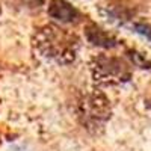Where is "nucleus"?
Masks as SVG:
<instances>
[{"label":"nucleus","mask_w":151,"mask_h":151,"mask_svg":"<svg viewBox=\"0 0 151 151\" xmlns=\"http://www.w3.org/2000/svg\"><path fill=\"white\" fill-rule=\"evenodd\" d=\"M35 45L44 58L58 64H71L77 56L79 38L60 26L48 24L35 33Z\"/></svg>","instance_id":"1"},{"label":"nucleus","mask_w":151,"mask_h":151,"mask_svg":"<svg viewBox=\"0 0 151 151\" xmlns=\"http://www.w3.org/2000/svg\"><path fill=\"white\" fill-rule=\"evenodd\" d=\"M107 101L97 94L85 95L79 103V115L83 119L86 127H97L100 122H103L109 115Z\"/></svg>","instance_id":"2"},{"label":"nucleus","mask_w":151,"mask_h":151,"mask_svg":"<svg viewBox=\"0 0 151 151\" xmlns=\"http://www.w3.org/2000/svg\"><path fill=\"white\" fill-rule=\"evenodd\" d=\"M92 73L94 77L98 82H113V80H121L124 77L125 67L121 64L119 59L115 58H106L100 56L94 60L92 64Z\"/></svg>","instance_id":"3"},{"label":"nucleus","mask_w":151,"mask_h":151,"mask_svg":"<svg viewBox=\"0 0 151 151\" xmlns=\"http://www.w3.org/2000/svg\"><path fill=\"white\" fill-rule=\"evenodd\" d=\"M48 15L56 21H60L64 24L76 23L79 20V11L76 9L71 3H68L67 0H50L48 8H47Z\"/></svg>","instance_id":"4"},{"label":"nucleus","mask_w":151,"mask_h":151,"mask_svg":"<svg viewBox=\"0 0 151 151\" xmlns=\"http://www.w3.org/2000/svg\"><path fill=\"white\" fill-rule=\"evenodd\" d=\"M85 35H86V40L94 45L103 47V48H112L116 45V40L110 33L100 29L98 26H94V24L85 29Z\"/></svg>","instance_id":"5"},{"label":"nucleus","mask_w":151,"mask_h":151,"mask_svg":"<svg viewBox=\"0 0 151 151\" xmlns=\"http://www.w3.org/2000/svg\"><path fill=\"white\" fill-rule=\"evenodd\" d=\"M21 2L27 8H30V9H38V8H41L45 3V0H21Z\"/></svg>","instance_id":"6"}]
</instances>
